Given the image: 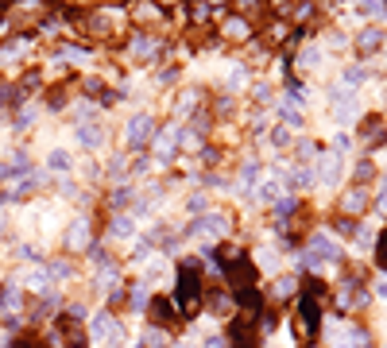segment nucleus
Segmentation results:
<instances>
[{
	"mask_svg": "<svg viewBox=\"0 0 387 348\" xmlns=\"http://www.w3.org/2000/svg\"><path fill=\"white\" fill-rule=\"evenodd\" d=\"M290 209H294V197H279V202H275V217H287Z\"/></svg>",
	"mask_w": 387,
	"mask_h": 348,
	"instance_id": "32",
	"label": "nucleus"
},
{
	"mask_svg": "<svg viewBox=\"0 0 387 348\" xmlns=\"http://www.w3.org/2000/svg\"><path fill=\"white\" fill-rule=\"evenodd\" d=\"M89 337H97V340H113V345H120V337H124V329H120V321L113 318V313H97L93 321H89Z\"/></svg>",
	"mask_w": 387,
	"mask_h": 348,
	"instance_id": "4",
	"label": "nucleus"
},
{
	"mask_svg": "<svg viewBox=\"0 0 387 348\" xmlns=\"http://www.w3.org/2000/svg\"><path fill=\"white\" fill-rule=\"evenodd\" d=\"M151 47H155L151 39H140V43H135V50H140V55H151Z\"/></svg>",
	"mask_w": 387,
	"mask_h": 348,
	"instance_id": "37",
	"label": "nucleus"
},
{
	"mask_svg": "<svg viewBox=\"0 0 387 348\" xmlns=\"http://www.w3.org/2000/svg\"><path fill=\"white\" fill-rule=\"evenodd\" d=\"M271 147H275V151H283V147H290V128H287V124L271 128Z\"/></svg>",
	"mask_w": 387,
	"mask_h": 348,
	"instance_id": "23",
	"label": "nucleus"
},
{
	"mask_svg": "<svg viewBox=\"0 0 387 348\" xmlns=\"http://www.w3.org/2000/svg\"><path fill=\"white\" fill-rule=\"evenodd\" d=\"M70 166H74V155H70L66 147H55V151L47 155V171H55V174H70Z\"/></svg>",
	"mask_w": 387,
	"mask_h": 348,
	"instance_id": "11",
	"label": "nucleus"
},
{
	"mask_svg": "<svg viewBox=\"0 0 387 348\" xmlns=\"http://www.w3.org/2000/svg\"><path fill=\"white\" fill-rule=\"evenodd\" d=\"M299 159H314V144L310 139H299Z\"/></svg>",
	"mask_w": 387,
	"mask_h": 348,
	"instance_id": "35",
	"label": "nucleus"
},
{
	"mask_svg": "<svg viewBox=\"0 0 387 348\" xmlns=\"http://www.w3.org/2000/svg\"><path fill=\"white\" fill-rule=\"evenodd\" d=\"M357 244H360V248H372V229L360 224V229H357Z\"/></svg>",
	"mask_w": 387,
	"mask_h": 348,
	"instance_id": "34",
	"label": "nucleus"
},
{
	"mask_svg": "<svg viewBox=\"0 0 387 348\" xmlns=\"http://www.w3.org/2000/svg\"><path fill=\"white\" fill-rule=\"evenodd\" d=\"M376 298H387V275L376 282Z\"/></svg>",
	"mask_w": 387,
	"mask_h": 348,
	"instance_id": "38",
	"label": "nucleus"
},
{
	"mask_svg": "<svg viewBox=\"0 0 387 348\" xmlns=\"http://www.w3.org/2000/svg\"><path fill=\"white\" fill-rule=\"evenodd\" d=\"M256 178H260V166H256V163H244L240 174H236V186H240V190H252V186H256Z\"/></svg>",
	"mask_w": 387,
	"mask_h": 348,
	"instance_id": "19",
	"label": "nucleus"
},
{
	"mask_svg": "<svg viewBox=\"0 0 387 348\" xmlns=\"http://www.w3.org/2000/svg\"><path fill=\"white\" fill-rule=\"evenodd\" d=\"M384 43V35H379L376 28H368V31H360V39H357V47H360V55H372V50Z\"/></svg>",
	"mask_w": 387,
	"mask_h": 348,
	"instance_id": "16",
	"label": "nucleus"
},
{
	"mask_svg": "<svg viewBox=\"0 0 387 348\" xmlns=\"http://www.w3.org/2000/svg\"><path fill=\"white\" fill-rule=\"evenodd\" d=\"M108 236H113V240H132L135 236V217L132 213H116L113 221H108Z\"/></svg>",
	"mask_w": 387,
	"mask_h": 348,
	"instance_id": "7",
	"label": "nucleus"
},
{
	"mask_svg": "<svg viewBox=\"0 0 387 348\" xmlns=\"http://www.w3.org/2000/svg\"><path fill=\"white\" fill-rule=\"evenodd\" d=\"M108 178H113V182H124V178H128V174H124V159H120V155L108 159Z\"/></svg>",
	"mask_w": 387,
	"mask_h": 348,
	"instance_id": "25",
	"label": "nucleus"
},
{
	"mask_svg": "<svg viewBox=\"0 0 387 348\" xmlns=\"http://www.w3.org/2000/svg\"><path fill=\"white\" fill-rule=\"evenodd\" d=\"M225 232H229V221H225L221 213H202V217H194L186 236H194V240H221Z\"/></svg>",
	"mask_w": 387,
	"mask_h": 348,
	"instance_id": "1",
	"label": "nucleus"
},
{
	"mask_svg": "<svg viewBox=\"0 0 387 348\" xmlns=\"http://www.w3.org/2000/svg\"><path fill=\"white\" fill-rule=\"evenodd\" d=\"M155 139V120L151 113H135L132 120H128V147L132 151H140V147H147Z\"/></svg>",
	"mask_w": 387,
	"mask_h": 348,
	"instance_id": "3",
	"label": "nucleus"
},
{
	"mask_svg": "<svg viewBox=\"0 0 387 348\" xmlns=\"http://www.w3.org/2000/svg\"><path fill=\"white\" fill-rule=\"evenodd\" d=\"M132 217H135V221H140V217H151V205H147V202H135V213H132Z\"/></svg>",
	"mask_w": 387,
	"mask_h": 348,
	"instance_id": "36",
	"label": "nucleus"
},
{
	"mask_svg": "<svg viewBox=\"0 0 387 348\" xmlns=\"http://www.w3.org/2000/svg\"><path fill=\"white\" fill-rule=\"evenodd\" d=\"M66 313H70V318H86V313H89V306H86V302H70V306H66Z\"/></svg>",
	"mask_w": 387,
	"mask_h": 348,
	"instance_id": "33",
	"label": "nucleus"
},
{
	"mask_svg": "<svg viewBox=\"0 0 387 348\" xmlns=\"http://www.w3.org/2000/svg\"><path fill=\"white\" fill-rule=\"evenodd\" d=\"M364 81H368V70L364 66H345V74H341V86H345L348 93H357Z\"/></svg>",
	"mask_w": 387,
	"mask_h": 348,
	"instance_id": "13",
	"label": "nucleus"
},
{
	"mask_svg": "<svg viewBox=\"0 0 387 348\" xmlns=\"http://www.w3.org/2000/svg\"><path fill=\"white\" fill-rule=\"evenodd\" d=\"M333 120H337L341 128H348L352 120H357V101H348V105H337V113H333Z\"/></svg>",
	"mask_w": 387,
	"mask_h": 348,
	"instance_id": "22",
	"label": "nucleus"
},
{
	"mask_svg": "<svg viewBox=\"0 0 387 348\" xmlns=\"http://www.w3.org/2000/svg\"><path fill=\"white\" fill-rule=\"evenodd\" d=\"M318 182L321 186H337L341 182V155H321L318 159Z\"/></svg>",
	"mask_w": 387,
	"mask_h": 348,
	"instance_id": "5",
	"label": "nucleus"
},
{
	"mask_svg": "<svg viewBox=\"0 0 387 348\" xmlns=\"http://www.w3.org/2000/svg\"><path fill=\"white\" fill-rule=\"evenodd\" d=\"M178 139H182V128H163V132H159V135H155V144H159V159H163V163H167V159H171V155H174V147H178Z\"/></svg>",
	"mask_w": 387,
	"mask_h": 348,
	"instance_id": "8",
	"label": "nucleus"
},
{
	"mask_svg": "<svg viewBox=\"0 0 387 348\" xmlns=\"http://www.w3.org/2000/svg\"><path fill=\"white\" fill-rule=\"evenodd\" d=\"M345 151H352V135L337 132V135H333V155H345Z\"/></svg>",
	"mask_w": 387,
	"mask_h": 348,
	"instance_id": "29",
	"label": "nucleus"
},
{
	"mask_svg": "<svg viewBox=\"0 0 387 348\" xmlns=\"http://www.w3.org/2000/svg\"><path fill=\"white\" fill-rule=\"evenodd\" d=\"M205 205H209V202H205L202 193H194L190 202H186V209H190V213H194V217H202V213H205Z\"/></svg>",
	"mask_w": 387,
	"mask_h": 348,
	"instance_id": "30",
	"label": "nucleus"
},
{
	"mask_svg": "<svg viewBox=\"0 0 387 348\" xmlns=\"http://www.w3.org/2000/svg\"><path fill=\"white\" fill-rule=\"evenodd\" d=\"M244 77H248V74H244V66H232L229 74H225V89H236V93H240V89H244Z\"/></svg>",
	"mask_w": 387,
	"mask_h": 348,
	"instance_id": "24",
	"label": "nucleus"
},
{
	"mask_svg": "<svg viewBox=\"0 0 387 348\" xmlns=\"http://www.w3.org/2000/svg\"><path fill=\"white\" fill-rule=\"evenodd\" d=\"M66 248L70 251H86L89 248V221L86 217H77V221L66 229Z\"/></svg>",
	"mask_w": 387,
	"mask_h": 348,
	"instance_id": "6",
	"label": "nucleus"
},
{
	"mask_svg": "<svg viewBox=\"0 0 387 348\" xmlns=\"http://www.w3.org/2000/svg\"><path fill=\"white\" fill-rule=\"evenodd\" d=\"M256 202H263V205H275V202H279V178H275V174H271L260 190H256Z\"/></svg>",
	"mask_w": 387,
	"mask_h": 348,
	"instance_id": "14",
	"label": "nucleus"
},
{
	"mask_svg": "<svg viewBox=\"0 0 387 348\" xmlns=\"http://www.w3.org/2000/svg\"><path fill=\"white\" fill-rule=\"evenodd\" d=\"M19 306H23V290L16 282H8L0 290V313H19Z\"/></svg>",
	"mask_w": 387,
	"mask_h": 348,
	"instance_id": "10",
	"label": "nucleus"
},
{
	"mask_svg": "<svg viewBox=\"0 0 387 348\" xmlns=\"http://www.w3.org/2000/svg\"><path fill=\"white\" fill-rule=\"evenodd\" d=\"M74 135H77V144L86 147V151H97V147L105 144V132H101L97 124H77Z\"/></svg>",
	"mask_w": 387,
	"mask_h": 348,
	"instance_id": "9",
	"label": "nucleus"
},
{
	"mask_svg": "<svg viewBox=\"0 0 387 348\" xmlns=\"http://www.w3.org/2000/svg\"><path fill=\"white\" fill-rule=\"evenodd\" d=\"M113 348H120V345H113Z\"/></svg>",
	"mask_w": 387,
	"mask_h": 348,
	"instance_id": "39",
	"label": "nucleus"
},
{
	"mask_svg": "<svg viewBox=\"0 0 387 348\" xmlns=\"http://www.w3.org/2000/svg\"><path fill=\"white\" fill-rule=\"evenodd\" d=\"M47 275L55 282H66V279H74V267H70L66 260H55V263H47Z\"/></svg>",
	"mask_w": 387,
	"mask_h": 348,
	"instance_id": "20",
	"label": "nucleus"
},
{
	"mask_svg": "<svg viewBox=\"0 0 387 348\" xmlns=\"http://www.w3.org/2000/svg\"><path fill=\"white\" fill-rule=\"evenodd\" d=\"M35 116H39V113H35L31 105L19 108V113H16V128H19V132H23V128H31V124H35Z\"/></svg>",
	"mask_w": 387,
	"mask_h": 348,
	"instance_id": "28",
	"label": "nucleus"
},
{
	"mask_svg": "<svg viewBox=\"0 0 387 348\" xmlns=\"http://www.w3.org/2000/svg\"><path fill=\"white\" fill-rule=\"evenodd\" d=\"M321 66V50L318 47H306L299 55V70H318Z\"/></svg>",
	"mask_w": 387,
	"mask_h": 348,
	"instance_id": "21",
	"label": "nucleus"
},
{
	"mask_svg": "<svg viewBox=\"0 0 387 348\" xmlns=\"http://www.w3.org/2000/svg\"><path fill=\"white\" fill-rule=\"evenodd\" d=\"M279 113H283V124L287 128H302V105H294V97H283Z\"/></svg>",
	"mask_w": 387,
	"mask_h": 348,
	"instance_id": "12",
	"label": "nucleus"
},
{
	"mask_svg": "<svg viewBox=\"0 0 387 348\" xmlns=\"http://www.w3.org/2000/svg\"><path fill=\"white\" fill-rule=\"evenodd\" d=\"M287 182L294 186V190H310V186H314V171H310V166H290Z\"/></svg>",
	"mask_w": 387,
	"mask_h": 348,
	"instance_id": "15",
	"label": "nucleus"
},
{
	"mask_svg": "<svg viewBox=\"0 0 387 348\" xmlns=\"http://www.w3.org/2000/svg\"><path fill=\"white\" fill-rule=\"evenodd\" d=\"M364 202H368L364 190H352V193L345 197V209H348V213H360V209H364Z\"/></svg>",
	"mask_w": 387,
	"mask_h": 348,
	"instance_id": "27",
	"label": "nucleus"
},
{
	"mask_svg": "<svg viewBox=\"0 0 387 348\" xmlns=\"http://www.w3.org/2000/svg\"><path fill=\"white\" fill-rule=\"evenodd\" d=\"M357 16L360 19H379L384 16V0H357Z\"/></svg>",
	"mask_w": 387,
	"mask_h": 348,
	"instance_id": "17",
	"label": "nucleus"
},
{
	"mask_svg": "<svg viewBox=\"0 0 387 348\" xmlns=\"http://www.w3.org/2000/svg\"><path fill=\"white\" fill-rule=\"evenodd\" d=\"M147 306H151V282H140V287H132V309L140 313Z\"/></svg>",
	"mask_w": 387,
	"mask_h": 348,
	"instance_id": "18",
	"label": "nucleus"
},
{
	"mask_svg": "<svg viewBox=\"0 0 387 348\" xmlns=\"http://www.w3.org/2000/svg\"><path fill=\"white\" fill-rule=\"evenodd\" d=\"M256 263H260L263 271H275V251H260V255H256Z\"/></svg>",
	"mask_w": 387,
	"mask_h": 348,
	"instance_id": "31",
	"label": "nucleus"
},
{
	"mask_svg": "<svg viewBox=\"0 0 387 348\" xmlns=\"http://www.w3.org/2000/svg\"><path fill=\"white\" fill-rule=\"evenodd\" d=\"M302 263H341L337 240H329L325 232H318V236L310 240V251H302Z\"/></svg>",
	"mask_w": 387,
	"mask_h": 348,
	"instance_id": "2",
	"label": "nucleus"
},
{
	"mask_svg": "<svg viewBox=\"0 0 387 348\" xmlns=\"http://www.w3.org/2000/svg\"><path fill=\"white\" fill-rule=\"evenodd\" d=\"M128 202H132V190H128V186H116V190H113V209L120 213Z\"/></svg>",
	"mask_w": 387,
	"mask_h": 348,
	"instance_id": "26",
	"label": "nucleus"
}]
</instances>
